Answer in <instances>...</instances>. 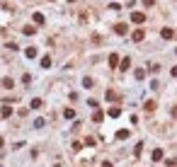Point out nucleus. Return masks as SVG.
I'll list each match as a JSON object with an SVG mask.
<instances>
[{
    "instance_id": "1",
    "label": "nucleus",
    "mask_w": 177,
    "mask_h": 167,
    "mask_svg": "<svg viewBox=\"0 0 177 167\" xmlns=\"http://www.w3.org/2000/svg\"><path fill=\"white\" fill-rule=\"evenodd\" d=\"M131 22H133V24H143V22H146V15H143V12H133V15H131Z\"/></svg>"
},
{
    "instance_id": "2",
    "label": "nucleus",
    "mask_w": 177,
    "mask_h": 167,
    "mask_svg": "<svg viewBox=\"0 0 177 167\" xmlns=\"http://www.w3.org/2000/svg\"><path fill=\"white\" fill-rule=\"evenodd\" d=\"M0 116H3V119L12 116V107H10V104H3V107H0Z\"/></svg>"
},
{
    "instance_id": "3",
    "label": "nucleus",
    "mask_w": 177,
    "mask_h": 167,
    "mask_svg": "<svg viewBox=\"0 0 177 167\" xmlns=\"http://www.w3.org/2000/svg\"><path fill=\"white\" fill-rule=\"evenodd\" d=\"M114 32H117L119 36H124V34H126V32H129V27H126V24H124V22H119V24H114Z\"/></svg>"
},
{
    "instance_id": "4",
    "label": "nucleus",
    "mask_w": 177,
    "mask_h": 167,
    "mask_svg": "<svg viewBox=\"0 0 177 167\" xmlns=\"http://www.w3.org/2000/svg\"><path fill=\"white\" fill-rule=\"evenodd\" d=\"M143 36H146V32H143V29H136V32L131 34V39H133V41L138 44V41H143Z\"/></svg>"
},
{
    "instance_id": "5",
    "label": "nucleus",
    "mask_w": 177,
    "mask_h": 167,
    "mask_svg": "<svg viewBox=\"0 0 177 167\" xmlns=\"http://www.w3.org/2000/svg\"><path fill=\"white\" fill-rule=\"evenodd\" d=\"M160 36H163V39H172V36H175V32H172L170 27H165V29H160Z\"/></svg>"
},
{
    "instance_id": "6",
    "label": "nucleus",
    "mask_w": 177,
    "mask_h": 167,
    "mask_svg": "<svg viewBox=\"0 0 177 167\" xmlns=\"http://www.w3.org/2000/svg\"><path fill=\"white\" fill-rule=\"evenodd\" d=\"M109 65H112V68L119 65V56H117V53H109Z\"/></svg>"
},
{
    "instance_id": "7",
    "label": "nucleus",
    "mask_w": 177,
    "mask_h": 167,
    "mask_svg": "<svg viewBox=\"0 0 177 167\" xmlns=\"http://www.w3.org/2000/svg\"><path fill=\"white\" fill-rule=\"evenodd\" d=\"M34 22H37V24H44V22H46V17H44L41 12H34Z\"/></svg>"
},
{
    "instance_id": "8",
    "label": "nucleus",
    "mask_w": 177,
    "mask_h": 167,
    "mask_svg": "<svg viewBox=\"0 0 177 167\" xmlns=\"http://www.w3.org/2000/svg\"><path fill=\"white\" fill-rule=\"evenodd\" d=\"M24 56H27V58H37V49H34V46H29V49L24 51Z\"/></svg>"
},
{
    "instance_id": "9",
    "label": "nucleus",
    "mask_w": 177,
    "mask_h": 167,
    "mask_svg": "<svg viewBox=\"0 0 177 167\" xmlns=\"http://www.w3.org/2000/svg\"><path fill=\"white\" fill-rule=\"evenodd\" d=\"M153 160H155V162L163 160V150H160V148H155V150H153Z\"/></svg>"
},
{
    "instance_id": "10",
    "label": "nucleus",
    "mask_w": 177,
    "mask_h": 167,
    "mask_svg": "<svg viewBox=\"0 0 177 167\" xmlns=\"http://www.w3.org/2000/svg\"><path fill=\"white\" fill-rule=\"evenodd\" d=\"M3 87H5V90H12V87H15L12 78H3Z\"/></svg>"
},
{
    "instance_id": "11",
    "label": "nucleus",
    "mask_w": 177,
    "mask_h": 167,
    "mask_svg": "<svg viewBox=\"0 0 177 167\" xmlns=\"http://www.w3.org/2000/svg\"><path fill=\"white\" fill-rule=\"evenodd\" d=\"M29 107H32V109H41V107H44V102L37 97V99H32V104H29Z\"/></svg>"
},
{
    "instance_id": "12",
    "label": "nucleus",
    "mask_w": 177,
    "mask_h": 167,
    "mask_svg": "<svg viewBox=\"0 0 177 167\" xmlns=\"http://www.w3.org/2000/svg\"><path fill=\"white\" fill-rule=\"evenodd\" d=\"M63 116L66 119H75V109H63Z\"/></svg>"
},
{
    "instance_id": "13",
    "label": "nucleus",
    "mask_w": 177,
    "mask_h": 167,
    "mask_svg": "<svg viewBox=\"0 0 177 167\" xmlns=\"http://www.w3.org/2000/svg\"><path fill=\"white\" fill-rule=\"evenodd\" d=\"M117 138H119V141H124V138H129V131H126V128H121V131H117Z\"/></svg>"
},
{
    "instance_id": "14",
    "label": "nucleus",
    "mask_w": 177,
    "mask_h": 167,
    "mask_svg": "<svg viewBox=\"0 0 177 167\" xmlns=\"http://www.w3.org/2000/svg\"><path fill=\"white\" fill-rule=\"evenodd\" d=\"M129 65H131V58H129V56H126V58L121 61V65H119V68H121V70H129Z\"/></svg>"
},
{
    "instance_id": "15",
    "label": "nucleus",
    "mask_w": 177,
    "mask_h": 167,
    "mask_svg": "<svg viewBox=\"0 0 177 167\" xmlns=\"http://www.w3.org/2000/svg\"><path fill=\"white\" fill-rule=\"evenodd\" d=\"M119 114H121V109H119V107H112V109H109V116H112V119H117Z\"/></svg>"
},
{
    "instance_id": "16",
    "label": "nucleus",
    "mask_w": 177,
    "mask_h": 167,
    "mask_svg": "<svg viewBox=\"0 0 177 167\" xmlns=\"http://www.w3.org/2000/svg\"><path fill=\"white\" fill-rule=\"evenodd\" d=\"M107 99H109V102H114V99H119V95H117L114 90H107Z\"/></svg>"
},
{
    "instance_id": "17",
    "label": "nucleus",
    "mask_w": 177,
    "mask_h": 167,
    "mask_svg": "<svg viewBox=\"0 0 177 167\" xmlns=\"http://www.w3.org/2000/svg\"><path fill=\"white\" fill-rule=\"evenodd\" d=\"M133 75H136V80H143V78H146V70H143V68H138Z\"/></svg>"
},
{
    "instance_id": "18",
    "label": "nucleus",
    "mask_w": 177,
    "mask_h": 167,
    "mask_svg": "<svg viewBox=\"0 0 177 167\" xmlns=\"http://www.w3.org/2000/svg\"><path fill=\"white\" fill-rule=\"evenodd\" d=\"M141 153H143V143H136V148H133V155H136V157H138V155H141Z\"/></svg>"
},
{
    "instance_id": "19",
    "label": "nucleus",
    "mask_w": 177,
    "mask_h": 167,
    "mask_svg": "<svg viewBox=\"0 0 177 167\" xmlns=\"http://www.w3.org/2000/svg\"><path fill=\"white\" fill-rule=\"evenodd\" d=\"M22 32H24V34H27V36H32V34H37V27H24V29H22Z\"/></svg>"
},
{
    "instance_id": "20",
    "label": "nucleus",
    "mask_w": 177,
    "mask_h": 167,
    "mask_svg": "<svg viewBox=\"0 0 177 167\" xmlns=\"http://www.w3.org/2000/svg\"><path fill=\"white\" fill-rule=\"evenodd\" d=\"M51 65V56H44V58H41V68H49Z\"/></svg>"
},
{
    "instance_id": "21",
    "label": "nucleus",
    "mask_w": 177,
    "mask_h": 167,
    "mask_svg": "<svg viewBox=\"0 0 177 167\" xmlns=\"http://www.w3.org/2000/svg\"><path fill=\"white\" fill-rule=\"evenodd\" d=\"M102 119H104V114H102V111H95V116H92V121H95V124H100Z\"/></svg>"
},
{
    "instance_id": "22",
    "label": "nucleus",
    "mask_w": 177,
    "mask_h": 167,
    "mask_svg": "<svg viewBox=\"0 0 177 167\" xmlns=\"http://www.w3.org/2000/svg\"><path fill=\"white\" fill-rule=\"evenodd\" d=\"M83 87H92V78H83Z\"/></svg>"
},
{
    "instance_id": "23",
    "label": "nucleus",
    "mask_w": 177,
    "mask_h": 167,
    "mask_svg": "<svg viewBox=\"0 0 177 167\" xmlns=\"http://www.w3.org/2000/svg\"><path fill=\"white\" fill-rule=\"evenodd\" d=\"M146 109H148V111H153V109H155V102H153V99H148V102H146Z\"/></svg>"
},
{
    "instance_id": "24",
    "label": "nucleus",
    "mask_w": 177,
    "mask_h": 167,
    "mask_svg": "<svg viewBox=\"0 0 177 167\" xmlns=\"http://www.w3.org/2000/svg\"><path fill=\"white\" fill-rule=\"evenodd\" d=\"M143 5H148V7H153V5H155V0H143Z\"/></svg>"
},
{
    "instance_id": "25",
    "label": "nucleus",
    "mask_w": 177,
    "mask_h": 167,
    "mask_svg": "<svg viewBox=\"0 0 177 167\" xmlns=\"http://www.w3.org/2000/svg\"><path fill=\"white\" fill-rule=\"evenodd\" d=\"M170 73H172V75H175V78H177V65H175V68H172V70H170Z\"/></svg>"
},
{
    "instance_id": "26",
    "label": "nucleus",
    "mask_w": 177,
    "mask_h": 167,
    "mask_svg": "<svg viewBox=\"0 0 177 167\" xmlns=\"http://www.w3.org/2000/svg\"><path fill=\"white\" fill-rule=\"evenodd\" d=\"M102 167H114V165L112 162H102Z\"/></svg>"
}]
</instances>
